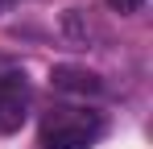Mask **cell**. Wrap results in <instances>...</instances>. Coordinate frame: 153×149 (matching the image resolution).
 Returning <instances> with one entry per match:
<instances>
[{
    "instance_id": "6da1fadb",
    "label": "cell",
    "mask_w": 153,
    "mask_h": 149,
    "mask_svg": "<svg viewBox=\"0 0 153 149\" xmlns=\"http://www.w3.org/2000/svg\"><path fill=\"white\" fill-rule=\"evenodd\" d=\"M95 133H100L95 116H83L75 108H58L46 124V133H42V145L46 149H87Z\"/></svg>"
},
{
    "instance_id": "7a4b0ae2",
    "label": "cell",
    "mask_w": 153,
    "mask_h": 149,
    "mask_svg": "<svg viewBox=\"0 0 153 149\" xmlns=\"http://www.w3.org/2000/svg\"><path fill=\"white\" fill-rule=\"evenodd\" d=\"M50 83L58 87V91H71V95H95V91L103 87L100 74L83 71V66H54V71H50Z\"/></svg>"
},
{
    "instance_id": "3957f363",
    "label": "cell",
    "mask_w": 153,
    "mask_h": 149,
    "mask_svg": "<svg viewBox=\"0 0 153 149\" xmlns=\"http://www.w3.org/2000/svg\"><path fill=\"white\" fill-rule=\"evenodd\" d=\"M25 124V95H0V137Z\"/></svg>"
},
{
    "instance_id": "277c9868",
    "label": "cell",
    "mask_w": 153,
    "mask_h": 149,
    "mask_svg": "<svg viewBox=\"0 0 153 149\" xmlns=\"http://www.w3.org/2000/svg\"><path fill=\"white\" fill-rule=\"evenodd\" d=\"M62 33H66L71 42H79V46L87 42V25H83V13H79V8H66V13H62Z\"/></svg>"
},
{
    "instance_id": "5b68a950",
    "label": "cell",
    "mask_w": 153,
    "mask_h": 149,
    "mask_svg": "<svg viewBox=\"0 0 153 149\" xmlns=\"http://www.w3.org/2000/svg\"><path fill=\"white\" fill-rule=\"evenodd\" d=\"M103 4H108L112 13H137V8H141L145 0H103Z\"/></svg>"
},
{
    "instance_id": "8992f818",
    "label": "cell",
    "mask_w": 153,
    "mask_h": 149,
    "mask_svg": "<svg viewBox=\"0 0 153 149\" xmlns=\"http://www.w3.org/2000/svg\"><path fill=\"white\" fill-rule=\"evenodd\" d=\"M4 4H8V0H0V13H4Z\"/></svg>"
}]
</instances>
